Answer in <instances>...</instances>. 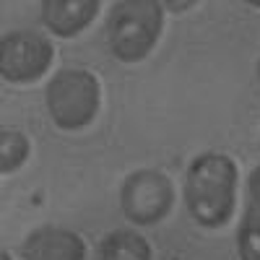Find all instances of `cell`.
Returning a JSON list of instances; mask_svg holds the SVG:
<instances>
[{"instance_id":"obj_1","label":"cell","mask_w":260,"mask_h":260,"mask_svg":"<svg viewBox=\"0 0 260 260\" xmlns=\"http://www.w3.org/2000/svg\"><path fill=\"white\" fill-rule=\"evenodd\" d=\"M237 180L240 169L232 156L221 151H203L195 156L185 172L182 187L192 221L203 229L226 226L237 211Z\"/></svg>"},{"instance_id":"obj_2","label":"cell","mask_w":260,"mask_h":260,"mask_svg":"<svg viewBox=\"0 0 260 260\" xmlns=\"http://www.w3.org/2000/svg\"><path fill=\"white\" fill-rule=\"evenodd\" d=\"M164 29V3L159 0H117L107 16V42L120 62H141Z\"/></svg>"},{"instance_id":"obj_3","label":"cell","mask_w":260,"mask_h":260,"mask_svg":"<svg viewBox=\"0 0 260 260\" xmlns=\"http://www.w3.org/2000/svg\"><path fill=\"white\" fill-rule=\"evenodd\" d=\"M45 104L50 120L60 130L76 133V130L89 127L102 104L99 78L83 68H62L47 83Z\"/></svg>"},{"instance_id":"obj_4","label":"cell","mask_w":260,"mask_h":260,"mask_svg":"<svg viewBox=\"0 0 260 260\" xmlns=\"http://www.w3.org/2000/svg\"><path fill=\"white\" fill-rule=\"evenodd\" d=\"M120 206L127 221L154 226L164 221L175 206V185L159 169H136L120 187Z\"/></svg>"},{"instance_id":"obj_5","label":"cell","mask_w":260,"mask_h":260,"mask_svg":"<svg viewBox=\"0 0 260 260\" xmlns=\"http://www.w3.org/2000/svg\"><path fill=\"white\" fill-rule=\"evenodd\" d=\"M55 60L52 42L29 29L8 31L0 39V76L8 83H31L39 81Z\"/></svg>"},{"instance_id":"obj_6","label":"cell","mask_w":260,"mask_h":260,"mask_svg":"<svg viewBox=\"0 0 260 260\" xmlns=\"http://www.w3.org/2000/svg\"><path fill=\"white\" fill-rule=\"evenodd\" d=\"M21 257L24 260H86V242L81 240V234L65 226H39L21 245Z\"/></svg>"},{"instance_id":"obj_7","label":"cell","mask_w":260,"mask_h":260,"mask_svg":"<svg viewBox=\"0 0 260 260\" xmlns=\"http://www.w3.org/2000/svg\"><path fill=\"white\" fill-rule=\"evenodd\" d=\"M42 24L55 37H76L91 24L99 13V0H45Z\"/></svg>"},{"instance_id":"obj_8","label":"cell","mask_w":260,"mask_h":260,"mask_svg":"<svg viewBox=\"0 0 260 260\" xmlns=\"http://www.w3.org/2000/svg\"><path fill=\"white\" fill-rule=\"evenodd\" d=\"M237 252L240 260H260V164L247 177L245 211L237 229Z\"/></svg>"},{"instance_id":"obj_9","label":"cell","mask_w":260,"mask_h":260,"mask_svg":"<svg viewBox=\"0 0 260 260\" xmlns=\"http://www.w3.org/2000/svg\"><path fill=\"white\" fill-rule=\"evenodd\" d=\"M151 245L143 234L130 229H115L102 237L99 260H151Z\"/></svg>"},{"instance_id":"obj_10","label":"cell","mask_w":260,"mask_h":260,"mask_svg":"<svg viewBox=\"0 0 260 260\" xmlns=\"http://www.w3.org/2000/svg\"><path fill=\"white\" fill-rule=\"evenodd\" d=\"M31 143L29 138L16 127H3L0 130V172L11 175V172L21 169L24 161L29 159Z\"/></svg>"},{"instance_id":"obj_11","label":"cell","mask_w":260,"mask_h":260,"mask_svg":"<svg viewBox=\"0 0 260 260\" xmlns=\"http://www.w3.org/2000/svg\"><path fill=\"white\" fill-rule=\"evenodd\" d=\"M195 3L192 0H187V3H164V8H169V11H175V13H182L185 8H192Z\"/></svg>"},{"instance_id":"obj_12","label":"cell","mask_w":260,"mask_h":260,"mask_svg":"<svg viewBox=\"0 0 260 260\" xmlns=\"http://www.w3.org/2000/svg\"><path fill=\"white\" fill-rule=\"evenodd\" d=\"M0 260H11V255H8V250H3V252H0Z\"/></svg>"},{"instance_id":"obj_13","label":"cell","mask_w":260,"mask_h":260,"mask_svg":"<svg viewBox=\"0 0 260 260\" xmlns=\"http://www.w3.org/2000/svg\"><path fill=\"white\" fill-rule=\"evenodd\" d=\"M257 83H260V60H257Z\"/></svg>"}]
</instances>
